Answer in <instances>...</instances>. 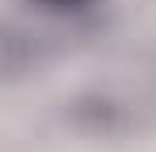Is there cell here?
Here are the masks:
<instances>
[{
  "instance_id": "6da1fadb",
  "label": "cell",
  "mask_w": 156,
  "mask_h": 152,
  "mask_svg": "<svg viewBox=\"0 0 156 152\" xmlns=\"http://www.w3.org/2000/svg\"><path fill=\"white\" fill-rule=\"evenodd\" d=\"M51 4H76V0H51Z\"/></svg>"
}]
</instances>
